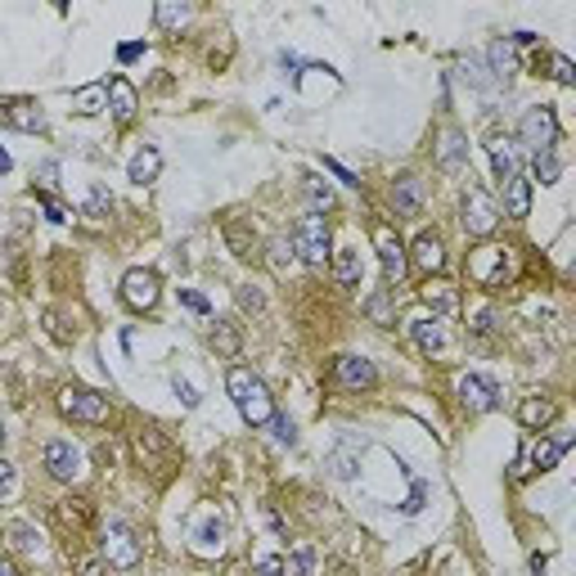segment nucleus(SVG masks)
<instances>
[{
  "label": "nucleus",
  "instance_id": "nucleus-33",
  "mask_svg": "<svg viewBox=\"0 0 576 576\" xmlns=\"http://www.w3.org/2000/svg\"><path fill=\"white\" fill-rule=\"evenodd\" d=\"M464 154H468L464 135H460V131H446V140H442V167H460Z\"/></svg>",
  "mask_w": 576,
  "mask_h": 576
},
{
  "label": "nucleus",
  "instance_id": "nucleus-8",
  "mask_svg": "<svg viewBox=\"0 0 576 576\" xmlns=\"http://www.w3.org/2000/svg\"><path fill=\"white\" fill-rule=\"evenodd\" d=\"M504 266H509V248H495V244H486V248H477V252H473L468 275H473L482 288H495V284L504 279Z\"/></svg>",
  "mask_w": 576,
  "mask_h": 576
},
{
  "label": "nucleus",
  "instance_id": "nucleus-48",
  "mask_svg": "<svg viewBox=\"0 0 576 576\" xmlns=\"http://www.w3.org/2000/svg\"><path fill=\"white\" fill-rule=\"evenodd\" d=\"M473 329H477V333H491V329H495V311H482Z\"/></svg>",
  "mask_w": 576,
  "mask_h": 576
},
{
  "label": "nucleus",
  "instance_id": "nucleus-36",
  "mask_svg": "<svg viewBox=\"0 0 576 576\" xmlns=\"http://www.w3.org/2000/svg\"><path fill=\"white\" fill-rule=\"evenodd\" d=\"M86 212H91V216H108V212H113V198H108L104 185H95V189L86 194Z\"/></svg>",
  "mask_w": 576,
  "mask_h": 576
},
{
  "label": "nucleus",
  "instance_id": "nucleus-14",
  "mask_svg": "<svg viewBox=\"0 0 576 576\" xmlns=\"http://www.w3.org/2000/svg\"><path fill=\"white\" fill-rule=\"evenodd\" d=\"M135 451H140V460L149 464V468H163V464L172 460V442L163 437L158 428H144L140 437H135Z\"/></svg>",
  "mask_w": 576,
  "mask_h": 576
},
{
  "label": "nucleus",
  "instance_id": "nucleus-43",
  "mask_svg": "<svg viewBox=\"0 0 576 576\" xmlns=\"http://www.w3.org/2000/svg\"><path fill=\"white\" fill-rule=\"evenodd\" d=\"M180 302H185L189 311H198V316H207V311H212V307H207V298H198L194 288H180Z\"/></svg>",
  "mask_w": 576,
  "mask_h": 576
},
{
  "label": "nucleus",
  "instance_id": "nucleus-16",
  "mask_svg": "<svg viewBox=\"0 0 576 576\" xmlns=\"http://www.w3.org/2000/svg\"><path fill=\"white\" fill-rule=\"evenodd\" d=\"M486 63H491V77L509 86V77L518 72V54H514V41H491V50H486Z\"/></svg>",
  "mask_w": 576,
  "mask_h": 576
},
{
  "label": "nucleus",
  "instance_id": "nucleus-29",
  "mask_svg": "<svg viewBox=\"0 0 576 576\" xmlns=\"http://www.w3.org/2000/svg\"><path fill=\"white\" fill-rule=\"evenodd\" d=\"M54 518H59L63 527H86V523H91V509H86V500H63L59 509H54Z\"/></svg>",
  "mask_w": 576,
  "mask_h": 576
},
{
  "label": "nucleus",
  "instance_id": "nucleus-18",
  "mask_svg": "<svg viewBox=\"0 0 576 576\" xmlns=\"http://www.w3.org/2000/svg\"><path fill=\"white\" fill-rule=\"evenodd\" d=\"M158 172H163V154L154 149V144H144V149L131 158V180L135 185H149V180H158Z\"/></svg>",
  "mask_w": 576,
  "mask_h": 576
},
{
  "label": "nucleus",
  "instance_id": "nucleus-4",
  "mask_svg": "<svg viewBox=\"0 0 576 576\" xmlns=\"http://www.w3.org/2000/svg\"><path fill=\"white\" fill-rule=\"evenodd\" d=\"M518 135H523V144H527L532 154L554 149V144H558V117H554V108L549 104H532L523 113V122H518Z\"/></svg>",
  "mask_w": 576,
  "mask_h": 576
},
{
  "label": "nucleus",
  "instance_id": "nucleus-23",
  "mask_svg": "<svg viewBox=\"0 0 576 576\" xmlns=\"http://www.w3.org/2000/svg\"><path fill=\"white\" fill-rule=\"evenodd\" d=\"M504 207H509V216H527V207H532V180L523 172L504 185Z\"/></svg>",
  "mask_w": 576,
  "mask_h": 576
},
{
  "label": "nucleus",
  "instance_id": "nucleus-17",
  "mask_svg": "<svg viewBox=\"0 0 576 576\" xmlns=\"http://www.w3.org/2000/svg\"><path fill=\"white\" fill-rule=\"evenodd\" d=\"M104 91H108V108H113V117H117V122H131V117H135V86H131L126 77H113Z\"/></svg>",
  "mask_w": 576,
  "mask_h": 576
},
{
  "label": "nucleus",
  "instance_id": "nucleus-15",
  "mask_svg": "<svg viewBox=\"0 0 576 576\" xmlns=\"http://www.w3.org/2000/svg\"><path fill=\"white\" fill-rule=\"evenodd\" d=\"M437 316H455L460 311V293H455V284H446V279H428L423 284V293H419Z\"/></svg>",
  "mask_w": 576,
  "mask_h": 576
},
{
  "label": "nucleus",
  "instance_id": "nucleus-20",
  "mask_svg": "<svg viewBox=\"0 0 576 576\" xmlns=\"http://www.w3.org/2000/svg\"><path fill=\"white\" fill-rule=\"evenodd\" d=\"M392 203H396V212H401V216H419V203H423V185H419L414 176H401V180L392 185Z\"/></svg>",
  "mask_w": 576,
  "mask_h": 576
},
{
  "label": "nucleus",
  "instance_id": "nucleus-5",
  "mask_svg": "<svg viewBox=\"0 0 576 576\" xmlns=\"http://www.w3.org/2000/svg\"><path fill=\"white\" fill-rule=\"evenodd\" d=\"M495 221H500V207H495L491 189L468 185V194H464V230L477 235V239H486V235L495 230Z\"/></svg>",
  "mask_w": 576,
  "mask_h": 576
},
{
  "label": "nucleus",
  "instance_id": "nucleus-51",
  "mask_svg": "<svg viewBox=\"0 0 576 576\" xmlns=\"http://www.w3.org/2000/svg\"><path fill=\"white\" fill-rule=\"evenodd\" d=\"M140 50H144V45H122V50H117V59H122V63H131Z\"/></svg>",
  "mask_w": 576,
  "mask_h": 576
},
{
  "label": "nucleus",
  "instance_id": "nucleus-11",
  "mask_svg": "<svg viewBox=\"0 0 576 576\" xmlns=\"http://www.w3.org/2000/svg\"><path fill=\"white\" fill-rule=\"evenodd\" d=\"M460 401L468 410H495L500 405V388L491 379H482V374H464L460 379Z\"/></svg>",
  "mask_w": 576,
  "mask_h": 576
},
{
  "label": "nucleus",
  "instance_id": "nucleus-21",
  "mask_svg": "<svg viewBox=\"0 0 576 576\" xmlns=\"http://www.w3.org/2000/svg\"><path fill=\"white\" fill-rule=\"evenodd\" d=\"M410 338H414L423 351H442V347H446V329H442L437 316H432V320H410Z\"/></svg>",
  "mask_w": 576,
  "mask_h": 576
},
{
  "label": "nucleus",
  "instance_id": "nucleus-38",
  "mask_svg": "<svg viewBox=\"0 0 576 576\" xmlns=\"http://www.w3.org/2000/svg\"><path fill=\"white\" fill-rule=\"evenodd\" d=\"M549 68H554V82H558V86H572V82H576V68H572V59H567V54H554V59H549Z\"/></svg>",
  "mask_w": 576,
  "mask_h": 576
},
{
  "label": "nucleus",
  "instance_id": "nucleus-41",
  "mask_svg": "<svg viewBox=\"0 0 576 576\" xmlns=\"http://www.w3.org/2000/svg\"><path fill=\"white\" fill-rule=\"evenodd\" d=\"M185 19H189V5H158V23L176 28V23H185Z\"/></svg>",
  "mask_w": 576,
  "mask_h": 576
},
{
  "label": "nucleus",
  "instance_id": "nucleus-12",
  "mask_svg": "<svg viewBox=\"0 0 576 576\" xmlns=\"http://www.w3.org/2000/svg\"><path fill=\"white\" fill-rule=\"evenodd\" d=\"M333 374H338V383L342 388H374L379 383V374H374V365L365 356H338V365H333Z\"/></svg>",
  "mask_w": 576,
  "mask_h": 576
},
{
  "label": "nucleus",
  "instance_id": "nucleus-6",
  "mask_svg": "<svg viewBox=\"0 0 576 576\" xmlns=\"http://www.w3.org/2000/svg\"><path fill=\"white\" fill-rule=\"evenodd\" d=\"M59 410L77 423H104L108 419V396L91 392V388H63L59 396Z\"/></svg>",
  "mask_w": 576,
  "mask_h": 576
},
{
  "label": "nucleus",
  "instance_id": "nucleus-3",
  "mask_svg": "<svg viewBox=\"0 0 576 576\" xmlns=\"http://www.w3.org/2000/svg\"><path fill=\"white\" fill-rule=\"evenodd\" d=\"M100 554H104V563L117 567V572L140 567V540H135V532H131L126 523H108V527L100 532Z\"/></svg>",
  "mask_w": 576,
  "mask_h": 576
},
{
  "label": "nucleus",
  "instance_id": "nucleus-31",
  "mask_svg": "<svg viewBox=\"0 0 576 576\" xmlns=\"http://www.w3.org/2000/svg\"><path fill=\"white\" fill-rule=\"evenodd\" d=\"M212 342H216V351H221V356H239V329L230 320H216Z\"/></svg>",
  "mask_w": 576,
  "mask_h": 576
},
{
  "label": "nucleus",
  "instance_id": "nucleus-40",
  "mask_svg": "<svg viewBox=\"0 0 576 576\" xmlns=\"http://www.w3.org/2000/svg\"><path fill=\"white\" fill-rule=\"evenodd\" d=\"M14 486H19L14 464H10V460H0V500H10V495H14Z\"/></svg>",
  "mask_w": 576,
  "mask_h": 576
},
{
  "label": "nucleus",
  "instance_id": "nucleus-39",
  "mask_svg": "<svg viewBox=\"0 0 576 576\" xmlns=\"http://www.w3.org/2000/svg\"><path fill=\"white\" fill-rule=\"evenodd\" d=\"M270 428H275V442H279V446H293V442H298V428L288 423L284 414H275V419H270Z\"/></svg>",
  "mask_w": 576,
  "mask_h": 576
},
{
  "label": "nucleus",
  "instance_id": "nucleus-46",
  "mask_svg": "<svg viewBox=\"0 0 576 576\" xmlns=\"http://www.w3.org/2000/svg\"><path fill=\"white\" fill-rule=\"evenodd\" d=\"M10 536H14V545H19V549H32V545H36V540H32V532H28L23 523H14V527H10Z\"/></svg>",
  "mask_w": 576,
  "mask_h": 576
},
{
  "label": "nucleus",
  "instance_id": "nucleus-54",
  "mask_svg": "<svg viewBox=\"0 0 576 576\" xmlns=\"http://www.w3.org/2000/svg\"><path fill=\"white\" fill-rule=\"evenodd\" d=\"M0 446H5V419H0Z\"/></svg>",
  "mask_w": 576,
  "mask_h": 576
},
{
  "label": "nucleus",
  "instance_id": "nucleus-1",
  "mask_svg": "<svg viewBox=\"0 0 576 576\" xmlns=\"http://www.w3.org/2000/svg\"><path fill=\"white\" fill-rule=\"evenodd\" d=\"M230 396H235L239 414H244L252 428H261V423H270V419H275V401H270L266 383H261L252 370H244V365H235V370H230Z\"/></svg>",
  "mask_w": 576,
  "mask_h": 576
},
{
  "label": "nucleus",
  "instance_id": "nucleus-25",
  "mask_svg": "<svg viewBox=\"0 0 576 576\" xmlns=\"http://www.w3.org/2000/svg\"><path fill=\"white\" fill-rule=\"evenodd\" d=\"M518 419H523L527 428H545V423L554 419V401H545V396H527V401L518 405Z\"/></svg>",
  "mask_w": 576,
  "mask_h": 576
},
{
  "label": "nucleus",
  "instance_id": "nucleus-28",
  "mask_svg": "<svg viewBox=\"0 0 576 576\" xmlns=\"http://www.w3.org/2000/svg\"><path fill=\"white\" fill-rule=\"evenodd\" d=\"M333 257V275L342 279V284H356L360 279V252L356 248H338V252H329Z\"/></svg>",
  "mask_w": 576,
  "mask_h": 576
},
{
  "label": "nucleus",
  "instance_id": "nucleus-37",
  "mask_svg": "<svg viewBox=\"0 0 576 576\" xmlns=\"http://www.w3.org/2000/svg\"><path fill=\"white\" fill-rule=\"evenodd\" d=\"M221 536H226L221 523H203L198 527V549H221Z\"/></svg>",
  "mask_w": 576,
  "mask_h": 576
},
{
  "label": "nucleus",
  "instance_id": "nucleus-45",
  "mask_svg": "<svg viewBox=\"0 0 576 576\" xmlns=\"http://www.w3.org/2000/svg\"><path fill=\"white\" fill-rule=\"evenodd\" d=\"M257 572H261V576H284V558H275V554H266V558L257 563Z\"/></svg>",
  "mask_w": 576,
  "mask_h": 576
},
{
  "label": "nucleus",
  "instance_id": "nucleus-2",
  "mask_svg": "<svg viewBox=\"0 0 576 576\" xmlns=\"http://www.w3.org/2000/svg\"><path fill=\"white\" fill-rule=\"evenodd\" d=\"M293 252L302 257V261H311V266H324V257H329V221L320 212H307L302 221L293 226Z\"/></svg>",
  "mask_w": 576,
  "mask_h": 576
},
{
  "label": "nucleus",
  "instance_id": "nucleus-34",
  "mask_svg": "<svg viewBox=\"0 0 576 576\" xmlns=\"http://www.w3.org/2000/svg\"><path fill=\"white\" fill-rule=\"evenodd\" d=\"M532 172H536V180H540V185H554V180L563 176V167H558V158H554V149H545V154H536V158H532Z\"/></svg>",
  "mask_w": 576,
  "mask_h": 576
},
{
  "label": "nucleus",
  "instance_id": "nucleus-42",
  "mask_svg": "<svg viewBox=\"0 0 576 576\" xmlns=\"http://www.w3.org/2000/svg\"><path fill=\"white\" fill-rule=\"evenodd\" d=\"M239 307H248V311H261V307H266V298H261L257 288L248 284V288H239Z\"/></svg>",
  "mask_w": 576,
  "mask_h": 576
},
{
  "label": "nucleus",
  "instance_id": "nucleus-24",
  "mask_svg": "<svg viewBox=\"0 0 576 576\" xmlns=\"http://www.w3.org/2000/svg\"><path fill=\"white\" fill-rule=\"evenodd\" d=\"M5 117H10L19 131H45V113H41L36 104H28V100L10 104V108H5Z\"/></svg>",
  "mask_w": 576,
  "mask_h": 576
},
{
  "label": "nucleus",
  "instance_id": "nucleus-13",
  "mask_svg": "<svg viewBox=\"0 0 576 576\" xmlns=\"http://www.w3.org/2000/svg\"><path fill=\"white\" fill-rule=\"evenodd\" d=\"M405 261H414V266H419V270L432 279V275H437V270L446 266V248H442V239H437V235H419Z\"/></svg>",
  "mask_w": 576,
  "mask_h": 576
},
{
  "label": "nucleus",
  "instance_id": "nucleus-22",
  "mask_svg": "<svg viewBox=\"0 0 576 576\" xmlns=\"http://www.w3.org/2000/svg\"><path fill=\"white\" fill-rule=\"evenodd\" d=\"M567 451H572V437H554V442H545V437H540V442L532 446V464H536L540 473H549V468H554Z\"/></svg>",
  "mask_w": 576,
  "mask_h": 576
},
{
  "label": "nucleus",
  "instance_id": "nucleus-7",
  "mask_svg": "<svg viewBox=\"0 0 576 576\" xmlns=\"http://www.w3.org/2000/svg\"><path fill=\"white\" fill-rule=\"evenodd\" d=\"M158 275L154 270H144V266H135V270H126L122 275V298H126V307L131 311H154L158 307Z\"/></svg>",
  "mask_w": 576,
  "mask_h": 576
},
{
  "label": "nucleus",
  "instance_id": "nucleus-49",
  "mask_svg": "<svg viewBox=\"0 0 576 576\" xmlns=\"http://www.w3.org/2000/svg\"><path fill=\"white\" fill-rule=\"evenodd\" d=\"M45 324H50V333H54L59 342H68V338H72V333H68V329L59 324V316H45Z\"/></svg>",
  "mask_w": 576,
  "mask_h": 576
},
{
  "label": "nucleus",
  "instance_id": "nucleus-44",
  "mask_svg": "<svg viewBox=\"0 0 576 576\" xmlns=\"http://www.w3.org/2000/svg\"><path fill=\"white\" fill-rule=\"evenodd\" d=\"M77 576H108V567L100 558H77Z\"/></svg>",
  "mask_w": 576,
  "mask_h": 576
},
{
  "label": "nucleus",
  "instance_id": "nucleus-30",
  "mask_svg": "<svg viewBox=\"0 0 576 576\" xmlns=\"http://www.w3.org/2000/svg\"><path fill=\"white\" fill-rule=\"evenodd\" d=\"M302 189H307V198H311V212H320V216H324V212L333 207V189H329L320 176H307V180H302Z\"/></svg>",
  "mask_w": 576,
  "mask_h": 576
},
{
  "label": "nucleus",
  "instance_id": "nucleus-53",
  "mask_svg": "<svg viewBox=\"0 0 576 576\" xmlns=\"http://www.w3.org/2000/svg\"><path fill=\"white\" fill-rule=\"evenodd\" d=\"M0 172H10V154L5 149H0Z\"/></svg>",
  "mask_w": 576,
  "mask_h": 576
},
{
  "label": "nucleus",
  "instance_id": "nucleus-19",
  "mask_svg": "<svg viewBox=\"0 0 576 576\" xmlns=\"http://www.w3.org/2000/svg\"><path fill=\"white\" fill-rule=\"evenodd\" d=\"M491 163H495V176L504 180V185H509L523 167H518V149H514V144L509 140H491Z\"/></svg>",
  "mask_w": 576,
  "mask_h": 576
},
{
  "label": "nucleus",
  "instance_id": "nucleus-26",
  "mask_svg": "<svg viewBox=\"0 0 576 576\" xmlns=\"http://www.w3.org/2000/svg\"><path fill=\"white\" fill-rule=\"evenodd\" d=\"M104 104H108V91H104L100 82H95V86H82L77 95H72V108H77L82 117H91V113H100Z\"/></svg>",
  "mask_w": 576,
  "mask_h": 576
},
{
  "label": "nucleus",
  "instance_id": "nucleus-50",
  "mask_svg": "<svg viewBox=\"0 0 576 576\" xmlns=\"http://www.w3.org/2000/svg\"><path fill=\"white\" fill-rule=\"evenodd\" d=\"M45 212H50V221H68V212H63L54 198H45Z\"/></svg>",
  "mask_w": 576,
  "mask_h": 576
},
{
  "label": "nucleus",
  "instance_id": "nucleus-52",
  "mask_svg": "<svg viewBox=\"0 0 576 576\" xmlns=\"http://www.w3.org/2000/svg\"><path fill=\"white\" fill-rule=\"evenodd\" d=\"M0 576H19V567H14L10 558H0Z\"/></svg>",
  "mask_w": 576,
  "mask_h": 576
},
{
  "label": "nucleus",
  "instance_id": "nucleus-10",
  "mask_svg": "<svg viewBox=\"0 0 576 576\" xmlns=\"http://www.w3.org/2000/svg\"><path fill=\"white\" fill-rule=\"evenodd\" d=\"M374 244H379V257H383V275H388V284H401V279H405V270H410L405 248L396 244V235H392L388 226H379V230H374Z\"/></svg>",
  "mask_w": 576,
  "mask_h": 576
},
{
  "label": "nucleus",
  "instance_id": "nucleus-9",
  "mask_svg": "<svg viewBox=\"0 0 576 576\" xmlns=\"http://www.w3.org/2000/svg\"><path fill=\"white\" fill-rule=\"evenodd\" d=\"M45 468H50L54 482H72V477L82 473L77 446H72V442H45Z\"/></svg>",
  "mask_w": 576,
  "mask_h": 576
},
{
  "label": "nucleus",
  "instance_id": "nucleus-47",
  "mask_svg": "<svg viewBox=\"0 0 576 576\" xmlns=\"http://www.w3.org/2000/svg\"><path fill=\"white\" fill-rule=\"evenodd\" d=\"M172 388H176V396H180V401H185V405H189V410H194V405H198V392H194V388H189V383H180V379H176V383H172Z\"/></svg>",
  "mask_w": 576,
  "mask_h": 576
},
{
  "label": "nucleus",
  "instance_id": "nucleus-32",
  "mask_svg": "<svg viewBox=\"0 0 576 576\" xmlns=\"http://www.w3.org/2000/svg\"><path fill=\"white\" fill-rule=\"evenodd\" d=\"M316 572V549L311 545H302V549H293L288 554V563H284V576H311Z\"/></svg>",
  "mask_w": 576,
  "mask_h": 576
},
{
  "label": "nucleus",
  "instance_id": "nucleus-35",
  "mask_svg": "<svg viewBox=\"0 0 576 576\" xmlns=\"http://www.w3.org/2000/svg\"><path fill=\"white\" fill-rule=\"evenodd\" d=\"M288 266H293V244H288V239H270V270L284 275Z\"/></svg>",
  "mask_w": 576,
  "mask_h": 576
},
{
  "label": "nucleus",
  "instance_id": "nucleus-27",
  "mask_svg": "<svg viewBox=\"0 0 576 576\" xmlns=\"http://www.w3.org/2000/svg\"><path fill=\"white\" fill-rule=\"evenodd\" d=\"M226 244H230L235 257H252V248H257V239L244 221H226Z\"/></svg>",
  "mask_w": 576,
  "mask_h": 576
}]
</instances>
